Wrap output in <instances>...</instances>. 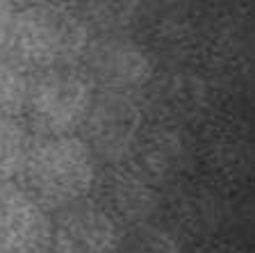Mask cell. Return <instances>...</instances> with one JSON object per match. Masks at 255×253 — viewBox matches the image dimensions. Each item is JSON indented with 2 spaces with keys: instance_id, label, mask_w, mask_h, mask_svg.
<instances>
[{
  "instance_id": "5b68a950",
  "label": "cell",
  "mask_w": 255,
  "mask_h": 253,
  "mask_svg": "<svg viewBox=\"0 0 255 253\" xmlns=\"http://www.w3.org/2000/svg\"><path fill=\"white\" fill-rule=\"evenodd\" d=\"M78 69L89 78L94 89L130 91L139 89L153 75V64L141 46L119 32H107L89 39L85 53L78 62Z\"/></svg>"
},
{
  "instance_id": "30bf717a",
  "label": "cell",
  "mask_w": 255,
  "mask_h": 253,
  "mask_svg": "<svg viewBox=\"0 0 255 253\" xmlns=\"http://www.w3.org/2000/svg\"><path fill=\"white\" fill-rule=\"evenodd\" d=\"M139 0H80V7L75 11L85 25H94L103 34L119 32L132 21L137 11Z\"/></svg>"
},
{
  "instance_id": "6da1fadb",
  "label": "cell",
  "mask_w": 255,
  "mask_h": 253,
  "mask_svg": "<svg viewBox=\"0 0 255 253\" xmlns=\"http://www.w3.org/2000/svg\"><path fill=\"white\" fill-rule=\"evenodd\" d=\"M89 27L66 5H37L14 11L2 59L23 73L78 66Z\"/></svg>"
},
{
  "instance_id": "ba28073f",
  "label": "cell",
  "mask_w": 255,
  "mask_h": 253,
  "mask_svg": "<svg viewBox=\"0 0 255 253\" xmlns=\"http://www.w3.org/2000/svg\"><path fill=\"white\" fill-rule=\"evenodd\" d=\"M94 203L110 217L119 228H130L146 222L155 208V194L137 174L128 169L110 167L103 174H96Z\"/></svg>"
},
{
  "instance_id": "7c38bea8",
  "label": "cell",
  "mask_w": 255,
  "mask_h": 253,
  "mask_svg": "<svg viewBox=\"0 0 255 253\" xmlns=\"http://www.w3.org/2000/svg\"><path fill=\"white\" fill-rule=\"evenodd\" d=\"M25 98V73L0 59V116H21Z\"/></svg>"
},
{
  "instance_id": "8fae6325",
  "label": "cell",
  "mask_w": 255,
  "mask_h": 253,
  "mask_svg": "<svg viewBox=\"0 0 255 253\" xmlns=\"http://www.w3.org/2000/svg\"><path fill=\"white\" fill-rule=\"evenodd\" d=\"M117 253H180V247L166 231L141 222L126 233L121 231Z\"/></svg>"
},
{
  "instance_id": "9c48e42d",
  "label": "cell",
  "mask_w": 255,
  "mask_h": 253,
  "mask_svg": "<svg viewBox=\"0 0 255 253\" xmlns=\"http://www.w3.org/2000/svg\"><path fill=\"white\" fill-rule=\"evenodd\" d=\"M32 132L18 116H0V183L14 180L30 148Z\"/></svg>"
},
{
  "instance_id": "7a4b0ae2",
  "label": "cell",
  "mask_w": 255,
  "mask_h": 253,
  "mask_svg": "<svg viewBox=\"0 0 255 253\" xmlns=\"http://www.w3.org/2000/svg\"><path fill=\"white\" fill-rule=\"evenodd\" d=\"M16 178L43 210L57 212L91 194L96 158L78 135L32 137Z\"/></svg>"
},
{
  "instance_id": "5bb4252c",
  "label": "cell",
  "mask_w": 255,
  "mask_h": 253,
  "mask_svg": "<svg viewBox=\"0 0 255 253\" xmlns=\"http://www.w3.org/2000/svg\"><path fill=\"white\" fill-rule=\"evenodd\" d=\"M66 0H14V5L21 7H37V5H64Z\"/></svg>"
},
{
  "instance_id": "52a82bcc",
  "label": "cell",
  "mask_w": 255,
  "mask_h": 253,
  "mask_svg": "<svg viewBox=\"0 0 255 253\" xmlns=\"http://www.w3.org/2000/svg\"><path fill=\"white\" fill-rule=\"evenodd\" d=\"M50 212L14 180L0 183V253H43Z\"/></svg>"
},
{
  "instance_id": "277c9868",
  "label": "cell",
  "mask_w": 255,
  "mask_h": 253,
  "mask_svg": "<svg viewBox=\"0 0 255 253\" xmlns=\"http://www.w3.org/2000/svg\"><path fill=\"white\" fill-rule=\"evenodd\" d=\"M141 128V112L130 94L94 91L91 105L80 126V139L91 155L105 164H117L134 144Z\"/></svg>"
},
{
  "instance_id": "8992f818",
  "label": "cell",
  "mask_w": 255,
  "mask_h": 253,
  "mask_svg": "<svg viewBox=\"0 0 255 253\" xmlns=\"http://www.w3.org/2000/svg\"><path fill=\"white\" fill-rule=\"evenodd\" d=\"M121 228L96 206L78 201L50 217V235L43 253H117Z\"/></svg>"
},
{
  "instance_id": "3957f363",
  "label": "cell",
  "mask_w": 255,
  "mask_h": 253,
  "mask_svg": "<svg viewBox=\"0 0 255 253\" xmlns=\"http://www.w3.org/2000/svg\"><path fill=\"white\" fill-rule=\"evenodd\" d=\"M94 91V84L78 66L27 73L23 123L32 137L75 135L85 121Z\"/></svg>"
},
{
  "instance_id": "4fadbf2b",
  "label": "cell",
  "mask_w": 255,
  "mask_h": 253,
  "mask_svg": "<svg viewBox=\"0 0 255 253\" xmlns=\"http://www.w3.org/2000/svg\"><path fill=\"white\" fill-rule=\"evenodd\" d=\"M16 5L14 0H0V59H2V53H5V43L7 37H9V25L11 18H14Z\"/></svg>"
}]
</instances>
